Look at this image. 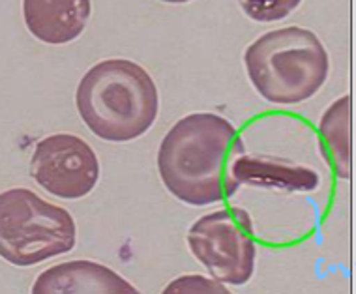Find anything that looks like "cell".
<instances>
[{
	"instance_id": "12",
	"label": "cell",
	"mask_w": 356,
	"mask_h": 294,
	"mask_svg": "<svg viewBox=\"0 0 356 294\" xmlns=\"http://www.w3.org/2000/svg\"><path fill=\"white\" fill-rule=\"evenodd\" d=\"M165 294L171 293H223L227 294V287L218 279H209L203 276H182L175 279L169 287L163 291Z\"/></svg>"
},
{
	"instance_id": "1",
	"label": "cell",
	"mask_w": 356,
	"mask_h": 294,
	"mask_svg": "<svg viewBox=\"0 0 356 294\" xmlns=\"http://www.w3.org/2000/svg\"><path fill=\"white\" fill-rule=\"evenodd\" d=\"M244 156L238 131L214 113H193L172 126L158 150L161 182L178 201L207 206L236 193L234 160Z\"/></svg>"
},
{
	"instance_id": "8",
	"label": "cell",
	"mask_w": 356,
	"mask_h": 294,
	"mask_svg": "<svg viewBox=\"0 0 356 294\" xmlns=\"http://www.w3.org/2000/svg\"><path fill=\"white\" fill-rule=\"evenodd\" d=\"M90 0H25L23 17L32 36L49 45L74 42L90 19Z\"/></svg>"
},
{
	"instance_id": "3",
	"label": "cell",
	"mask_w": 356,
	"mask_h": 294,
	"mask_svg": "<svg viewBox=\"0 0 356 294\" xmlns=\"http://www.w3.org/2000/svg\"><path fill=\"white\" fill-rule=\"evenodd\" d=\"M248 77L268 104L289 107L325 85L330 60L317 34L302 26L266 32L246 49Z\"/></svg>"
},
{
	"instance_id": "10",
	"label": "cell",
	"mask_w": 356,
	"mask_h": 294,
	"mask_svg": "<svg viewBox=\"0 0 356 294\" xmlns=\"http://www.w3.org/2000/svg\"><path fill=\"white\" fill-rule=\"evenodd\" d=\"M319 131L326 150H330L334 169L339 178L349 180L353 163V142H350V96H341L325 111L321 118Z\"/></svg>"
},
{
	"instance_id": "2",
	"label": "cell",
	"mask_w": 356,
	"mask_h": 294,
	"mask_svg": "<svg viewBox=\"0 0 356 294\" xmlns=\"http://www.w3.org/2000/svg\"><path fill=\"white\" fill-rule=\"evenodd\" d=\"M75 104L81 120L96 137L126 142L152 128L160 94L145 67L128 58H109L83 75Z\"/></svg>"
},
{
	"instance_id": "11",
	"label": "cell",
	"mask_w": 356,
	"mask_h": 294,
	"mask_svg": "<svg viewBox=\"0 0 356 294\" xmlns=\"http://www.w3.org/2000/svg\"><path fill=\"white\" fill-rule=\"evenodd\" d=\"M240 6L244 8L248 17L255 21H277V19L287 17L295 8L300 6L298 0H270V2H242Z\"/></svg>"
},
{
	"instance_id": "4",
	"label": "cell",
	"mask_w": 356,
	"mask_h": 294,
	"mask_svg": "<svg viewBox=\"0 0 356 294\" xmlns=\"http://www.w3.org/2000/svg\"><path fill=\"white\" fill-rule=\"evenodd\" d=\"M77 227L68 210L26 188L0 197V255L15 266H32L72 252Z\"/></svg>"
},
{
	"instance_id": "6",
	"label": "cell",
	"mask_w": 356,
	"mask_h": 294,
	"mask_svg": "<svg viewBox=\"0 0 356 294\" xmlns=\"http://www.w3.org/2000/svg\"><path fill=\"white\" fill-rule=\"evenodd\" d=\"M31 172L40 188L58 199H83L99 180V161L92 147L74 133H55L38 142Z\"/></svg>"
},
{
	"instance_id": "9",
	"label": "cell",
	"mask_w": 356,
	"mask_h": 294,
	"mask_svg": "<svg viewBox=\"0 0 356 294\" xmlns=\"http://www.w3.org/2000/svg\"><path fill=\"white\" fill-rule=\"evenodd\" d=\"M238 184L257 188H277L283 191H314L319 188V174L307 167L287 165L283 161L240 156L231 167Z\"/></svg>"
},
{
	"instance_id": "7",
	"label": "cell",
	"mask_w": 356,
	"mask_h": 294,
	"mask_svg": "<svg viewBox=\"0 0 356 294\" xmlns=\"http://www.w3.org/2000/svg\"><path fill=\"white\" fill-rule=\"evenodd\" d=\"M34 294H137L115 270L94 261H68L43 270L32 285Z\"/></svg>"
},
{
	"instance_id": "5",
	"label": "cell",
	"mask_w": 356,
	"mask_h": 294,
	"mask_svg": "<svg viewBox=\"0 0 356 294\" xmlns=\"http://www.w3.org/2000/svg\"><path fill=\"white\" fill-rule=\"evenodd\" d=\"M188 245L218 281L246 285L252 279L257 247L252 218L244 209L231 206L199 218L188 231Z\"/></svg>"
}]
</instances>
